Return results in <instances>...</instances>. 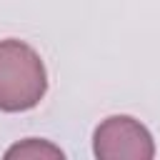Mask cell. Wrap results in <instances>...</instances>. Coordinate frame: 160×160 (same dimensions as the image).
I'll use <instances>...</instances> for the list:
<instances>
[{
    "instance_id": "1",
    "label": "cell",
    "mask_w": 160,
    "mask_h": 160,
    "mask_svg": "<svg viewBox=\"0 0 160 160\" xmlns=\"http://www.w3.org/2000/svg\"><path fill=\"white\" fill-rule=\"evenodd\" d=\"M48 92V70L35 48L22 40H0V110H32Z\"/></svg>"
},
{
    "instance_id": "2",
    "label": "cell",
    "mask_w": 160,
    "mask_h": 160,
    "mask_svg": "<svg viewBox=\"0 0 160 160\" xmlns=\"http://www.w3.org/2000/svg\"><path fill=\"white\" fill-rule=\"evenodd\" d=\"M92 152L100 160H152L150 130L130 115H110L92 132Z\"/></svg>"
},
{
    "instance_id": "3",
    "label": "cell",
    "mask_w": 160,
    "mask_h": 160,
    "mask_svg": "<svg viewBox=\"0 0 160 160\" xmlns=\"http://www.w3.org/2000/svg\"><path fill=\"white\" fill-rule=\"evenodd\" d=\"M5 158H60V160H62L65 152H62L60 148H55L52 142H48V140L28 138V140L12 145V148L5 152Z\"/></svg>"
}]
</instances>
